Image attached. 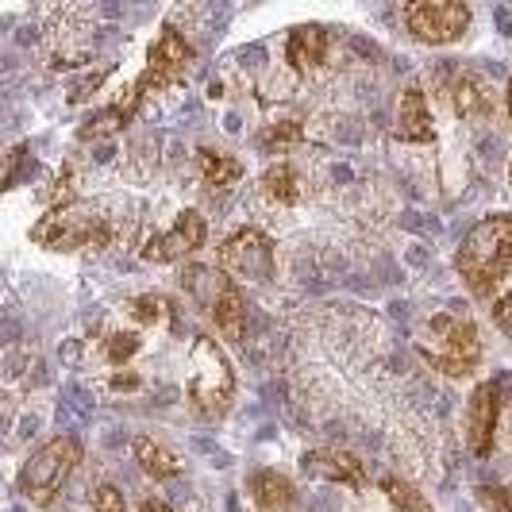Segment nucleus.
I'll list each match as a JSON object with an SVG mask.
<instances>
[{"label":"nucleus","mask_w":512,"mask_h":512,"mask_svg":"<svg viewBox=\"0 0 512 512\" xmlns=\"http://www.w3.org/2000/svg\"><path fill=\"white\" fill-rule=\"evenodd\" d=\"M455 270L462 285L478 297L489 301L497 293V285L512 274V216H482L474 228L462 235L459 251H455Z\"/></svg>","instance_id":"1"},{"label":"nucleus","mask_w":512,"mask_h":512,"mask_svg":"<svg viewBox=\"0 0 512 512\" xmlns=\"http://www.w3.org/2000/svg\"><path fill=\"white\" fill-rule=\"evenodd\" d=\"M112 216L93 201H62V205L47 208L35 228H31V243L43 251H104L112 243Z\"/></svg>","instance_id":"2"},{"label":"nucleus","mask_w":512,"mask_h":512,"mask_svg":"<svg viewBox=\"0 0 512 512\" xmlns=\"http://www.w3.org/2000/svg\"><path fill=\"white\" fill-rule=\"evenodd\" d=\"M416 351L443 378H470L482 366V335L466 312H436L416 339Z\"/></svg>","instance_id":"3"},{"label":"nucleus","mask_w":512,"mask_h":512,"mask_svg":"<svg viewBox=\"0 0 512 512\" xmlns=\"http://www.w3.org/2000/svg\"><path fill=\"white\" fill-rule=\"evenodd\" d=\"M181 289L189 293V301L205 308L208 316L216 320V328L224 339L239 343L247 335V297L235 278H228L220 266H201V262H189L181 270Z\"/></svg>","instance_id":"4"},{"label":"nucleus","mask_w":512,"mask_h":512,"mask_svg":"<svg viewBox=\"0 0 512 512\" xmlns=\"http://www.w3.org/2000/svg\"><path fill=\"white\" fill-rule=\"evenodd\" d=\"M235 397V370L216 339L197 335L189 347V370H185V401L201 416H224Z\"/></svg>","instance_id":"5"},{"label":"nucleus","mask_w":512,"mask_h":512,"mask_svg":"<svg viewBox=\"0 0 512 512\" xmlns=\"http://www.w3.org/2000/svg\"><path fill=\"white\" fill-rule=\"evenodd\" d=\"M81 455H85V447H81L77 436H54L51 443H43L39 451L27 455V462L20 466V478H16V489L31 505L47 509L62 493V486L74 478V470L81 466Z\"/></svg>","instance_id":"6"},{"label":"nucleus","mask_w":512,"mask_h":512,"mask_svg":"<svg viewBox=\"0 0 512 512\" xmlns=\"http://www.w3.org/2000/svg\"><path fill=\"white\" fill-rule=\"evenodd\" d=\"M193 58H197L193 43H189V39H185L174 24H166V27H162V35H158V43H154L151 54H147L143 74H139V81L128 89V101H120V108L131 116V112L139 108V101H143V97H151V93H162V89L178 85L181 77L189 74Z\"/></svg>","instance_id":"7"},{"label":"nucleus","mask_w":512,"mask_h":512,"mask_svg":"<svg viewBox=\"0 0 512 512\" xmlns=\"http://www.w3.org/2000/svg\"><path fill=\"white\" fill-rule=\"evenodd\" d=\"M216 266L235 282H270L278 270L274 239L262 228H239L216 251Z\"/></svg>","instance_id":"8"},{"label":"nucleus","mask_w":512,"mask_h":512,"mask_svg":"<svg viewBox=\"0 0 512 512\" xmlns=\"http://www.w3.org/2000/svg\"><path fill=\"white\" fill-rule=\"evenodd\" d=\"M401 20L416 43L424 47H451L466 39L470 31V8L455 4V0H420V4H405L401 8Z\"/></svg>","instance_id":"9"},{"label":"nucleus","mask_w":512,"mask_h":512,"mask_svg":"<svg viewBox=\"0 0 512 512\" xmlns=\"http://www.w3.org/2000/svg\"><path fill=\"white\" fill-rule=\"evenodd\" d=\"M205 239H208L205 216H201L197 208H185V212H178V220H174L170 228L158 231V235H151V239L143 243L139 255L147 258V262H158V266H170V262H181V258L197 255V251L205 247Z\"/></svg>","instance_id":"10"},{"label":"nucleus","mask_w":512,"mask_h":512,"mask_svg":"<svg viewBox=\"0 0 512 512\" xmlns=\"http://www.w3.org/2000/svg\"><path fill=\"white\" fill-rule=\"evenodd\" d=\"M497 424H501V385L482 382L470 401H466V420H462V439L474 459H489L497 447Z\"/></svg>","instance_id":"11"},{"label":"nucleus","mask_w":512,"mask_h":512,"mask_svg":"<svg viewBox=\"0 0 512 512\" xmlns=\"http://www.w3.org/2000/svg\"><path fill=\"white\" fill-rule=\"evenodd\" d=\"M443 97L451 104V112L466 120V124H474V120H486L489 112H493V89H489V81L482 74H474V70H447L443 77Z\"/></svg>","instance_id":"12"},{"label":"nucleus","mask_w":512,"mask_h":512,"mask_svg":"<svg viewBox=\"0 0 512 512\" xmlns=\"http://www.w3.org/2000/svg\"><path fill=\"white\" fill-rule=\"evenodd\" d=\"M301 470H305L308 478H324V482H339V486L347 489H366V462L359 455H351V451H343V447H316V451H305V459H301Z\"/></svg>","instance_id":"13"},{"label":"nucleus","mask_w":512,"mask_h":512,"mask_svg":"<svg viewBox=\"0 0 512 512\" xmlns=\"http://www.w3.org/2000/svg\"><path fill=\"white\" fill-rule=\"evenodd\" d=\"M332 51V27L324 24H297L285 39V62L297 70V74H312L328 62Z\"/></svg>","instance_id":"14"},{"label":"nucleus","mask_w":512,"mask_h":512,"mask_svg":"<svg viewBox=\"0 0 512 512\" xmlns=\"http://www.w3.org/2000/svg\"><path fill=\"white\" fill-rule=\"evenodd\" d=\"M247 493L258 512H297L301 509V493L293 486V478H285L282 470L262 466L247 478Z\"/></svg>","instance_id":"15"},{"label":"nucleus","mask_w":512,"mask_h":512,"mask_svg":"<svg viewBox=\"0 0 512 512\" xmlns=\"http://www.w3.org/2000/svg\"><path fill=\"white\" fill-rule=\"evenodd\" d=\"M393 135L401 143H432L436 139V128H432V108H428V93L412 81L405 85L401 101H397V128Z\"/></svg>","instance_id":"16"},{"label":"nucleus","mask_w":512,"mask_h":512,"mask_svg":"<svg viewBox=\"0 0 512 512\" xmlns=\"http://www.w3.org/2000/svg\"><path fill=\"white\" fill-rule=\"evenodd\" d=\"M258 185H262V197H266L270 205H282V208L301 205V201H305V193H308V181H305L301 166H297L293 158H278V162H270Z\"/></svg>","instance_id":"17"},{"label":"nucleus","mask_w":512,"mask_h":512,"mask_svg":"<svg viewBox=\"0 0 512 512\" xmlns=\"http://www.w3.org/2000/svg\"><path fill=\"white\" fill-rule=\"evenodd\" d=\"M197 170H201V185H205L208 197H228L231 189L243 181L247 166L228 151H212V147H201L197 151Z\"/></svg>","instance_id":"18"},{"label":"nucleus","mask_w":512,"mask_h":512,"mask_svg":"<svg viewBox=\"0 0 512 512\" xmlns=\"http://www.w3.org/2000/svg\"><path fill=\"white\" fill-rule=\"evenodd\" d=\"M131 455H135V462H139V470H143V474H151L154 482L181 478V470H185L174 451H166L162 443H154V439H147V436L131 439Z\"/></svg>","instance_id":"19"},{"label":"nucleus","mask_w":512,"mask_h":512,"mask_svg":"<svg viewBox=\"0 0 512 512\" xmlns=\"http://www.w3.org/2000/svg\"><path fill=\"white\" fill-rule=\"evenodd\" d=\"M378 489H382L385 501H389L397 512H436L432 497H428L424 489H416L412 482L397 478V474H385L382 482H378Z\"/></svg>","instance_id":"20"},{"label":"nucleus","mask_w":512,"mask_h":512,"mask_svg":"<svg viewBox=\"0 0 512 512\" xmlns=\"http://www.w3.org/2000/svg\"><path fill=\"white\" fill-rule=\"evenodd\" d=\"M128 316L135 324H143V328H154V324H162V320H170L174 316V305L162 297V293H143V297H131L128 305Z\"/></svg>","instance_id":"21"},{"label":"nucleus","mask_w":512,"mask_h":512,"mask_svg":"<svg viewBox=\"0 0 512 512\" xmlns=\"http://www.w3.org/2000/svg\"><path fill=\"white\" fill-rule=\"evenodd\" d=\"M139 347H143V339L135 332H108L101 339V351H104V362L108 366H124L139 355Z\"/></svg>","instance_id":"22"},{"label":"nucleus","mask_w":512,"mask_h":512,"mask_svg":"<svg viewBox=\"0 0 512 512\" xmlns=\"http://www.w3.org/2000/svg\"><path fill=\"white\" fill-rule=\"evenodd\" d=\"M293 143H301V124H293V120L270 124V128L262 131V147H266V151H285V147H293Z\"/></svg>","instance_id":"23"},{"label":"nucleus","mask_w":512,"mask_h":512,"mask_svg":"<svg viewBox=\"0 0 512 512\" xmlns=\"http://www.w3.org/2000/svg\"><path fill=\"white\" fill-rule=\"evenodd\" d=\"M478 501L486 512H512V493L509 486H478Z\"/></svg>","instance_id":"24"},{"label":"nucleus","mask_w":512,"mask_h":512,"mask_svg":"<svg viewBox=\"0 0 512 512\" xmlns=\"http://www.w3.org/2000/svg\"><path fill=\"white\" fill-rule=\"evenodd\" d=\"M93 512H128V501L116 486H101L93 493Z\"/></svg>","instance_id":"25"},{"label":"nucleus","mask_w":512,"mask_h":512,"mask_svg":"<svg viewBox=\"0 0 512 512\" xmlns=\"http://www.w3.org/2000/svg\"><path fill=\"white\" fill-rule=\"evenodd\" d=\"M489 312H493V324L501 328V335H505V339H512V293H505V297H497Z\"/></svg>","instance_id":"26"},{"label":"nucleus","mask_w":512,"mask_h":512,"mask_svg":"<svg viewBox=\"0 0 512 512\" xmlns=\"http://www.w3.org/2000/svg\"><path fill=\"white\" fill-rule=\"evenodd\" d=\"M139 385L143 382H139L135 374H116V378H112V389H116V393H120V389H128L131 393V389H139Z\"/></svg>","instance_id":"27"},{"label":"nucleus","mask_w":512,"mask_h":512,"mask_svg":"<svg viewBox=\"0 0 512 512\" xmlns=\"http://www.w3.org/2000/svg\"><path fill=\"white\" fill-rule=\"evenodd\" d=\"M139 512H174V509H170L166 501H158V497H147V501L139 505Z\"/></svg>","instance_id":"28"},{"label":"nucleus","mask_w":512,"mask_h":512,"mask_svg":"<svg viewBox=\"0 0 512 512\" xmlns=\"http://www.w3.org/2000/svg\"><path fill=\"white\" fill-rule=\"evenodd\" d=\"M505 108H509V116H512V81H509V89H505Z\"/></svg>","instance_id":"29"},{"label":"nucleus","mask_w":512,"mask_h":512,"mask_svg":"<svg viewBox=\"0 0 512 512\" xmlns=\"http://www.w3.org/2000/svg\"><path fill=\"white\" fill-rule=\"evenodd\" d=\"M509 185H512V166H509Z\"/></svg>","instance_id":"30"},{"label":"nucleus","mask_w":512,"mask_h":512,"mask_svg":"<svg viewBox=\"0 0 512 512\" xmlns=\"http://www.w3.org/2000/svg\"><path fill=\"white\" fill-rule=\"evenodd\" d=\"M509 493H512V486H509Z\"/></svg>","instance_id":"31"}]
</instances>
